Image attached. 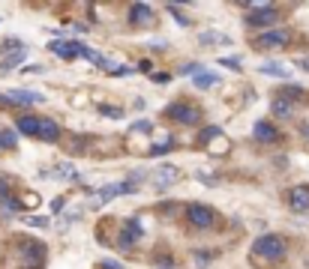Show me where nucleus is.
<instances>
[{"mask_svg": "<svg viewBox=\"0 0 309 269\" xmlns=\"http://www.w3.org/2000/svg\"><path fill=\"white\" fill-rule=\"evenodd\" d=\"M198 42L201 45H228L231 39H228V36H222V33H201Z\"/></svg>", "mask_w": 309, "mask_h": 269, "instance_id": "19", "label": "nucleus"}, {"mask_svg": "<svg viewBox=\"0 0 309 269\" xmlns=\"http://www.w3.org/2000/svg\"><path fill=\"white\" fill-rule=\"evenodd\" d=\"M261 72L264 75H273V78H291V69H285L282 63H264Z\"/></svg>", "mask_w": 309, "mask_h": 269, "instance_id": "18", "label": "nucleus"}, {"mask_svg": "<svg viewBox=\"0 0 309 269\" xmlns=\"http://www.w3.org/2000/svg\"><path fill=\"white\" fill-rule=\"evenodd\" d=\"M138 69H141V72H150L153 66H150V60H141V63H138Z\"/></svg>", "mask_w": 309, "mask_h": 269, "instance_id": "39", "label": "nucleus"}, {"mask_svg": "<svg viewBox=\"0 0 309 269\" xmlns=\"http://www.w3.org/2000/svg\"><path fill=\"white\" fill-rule=\"evenodd\" d=\"M21 206L36 209V206H39V194H36V191H24V194H21Z\"/></svg>", "mask_w": 309, "mask_h": 269, "instance_id": "25", "label": "nucleus"}, {"mask_svg": "<svg viewBox=\"0 0 309 269\" xmlns=\"http://www.w3.org/2000/svg\"><path fill=\"white\" fill-rule=\"evenodd\" d=\"M252 135H255V141H261V143H273V141H279V132L273 129L270 123H255V129H252Z\"/></svg>", "mask_w": 309, "mask_h": 269, "instance_id": "13", "label": "nucleus"}, {"mask_svg": "<svg viewBox=\"0 0 309 269\" xmlns=\"http://www.w3.org/2000/svg\"><path fill=\"white\" fill-rule=\"evenodd\" d=\"M6 197H12V194H9V179H6L3 174H0V204H3Z\"/></svg>", "mask_w": 309, "mask_h": 269, "instance_id": "31", "label": "nucleus"}, {"mask_svg": "<svg viewBox=\"0 0 309 269\" xmlns=\"http://www.w3.org/2000/svg\"><path fill=\"white\" fill-rule=\"evenodd\" d=\"M165 117L177 120L183 126H192V123H198V108H192L189 102H174V105L165 108Z\"/></svg>", "mask_w": 309, "mask_h": 269, "instance_id": "4", "label": "nucleus"}, {"mask_svg": "<svg viewBox=\"0 0 309 269\" xmlns=\"http://www.w3.org/2000/svg\"><path fill=\"white\" fill-rule=\"evenodd\" d=\"M48 48L54 51L57 57H63V60H75V57H81V48H84V45H81V42H60V39H54Z\"/></svg>", "mask_w": 309, "mask_h": 269, "instance_id": "11", "label": "nucleus"}, {"mask_svg": "<svg viewBox=\"0 0 309 269\" xmlns=\"http://www.w3.org/2000/svg\"><path fill=\"white\" fill-rule=\"evenodd\" d=\"M3 105H36V102H45L42 93H33V90H9V93L0 96Z\"/></svg>", "mask_w": 309, "mask_h": 269, "instance_id": "7", "label": "nucleus"}, {"mask_svg": "<svg viewBox=\"0 0 309 269\" xmlns=\"http://www.w3.org/2000/svg\"><path fill=\"white\" fill-rule=\"evenodd\" d=\"M219 63H222V66H228V69H234V72H240V60H237V57H222Z\"/></svg>", "mask_w": 309, "mask_h": 269, "instance_id": "35", "label": "nucleus"}, {"mask_svg": "<svg viewBox=\"0 0 309 269\" xmlns=\"http://www.w3.org/2000/svg\"><path fill=\"white\" fill-rule=\"evenodd\" d=\"M297 66H300L303 72H309V57H300V60H297Z\"/></svg>", "mask_w": 309, "mask_h": 269, "instance_id": "38", "label": "nucleus"}, {"mask_svg": "<svg viewBox=\"0 0 309 269\" xmlns=\"http://www.w3.org/2000/svg\"><path fill=\"white\" fill-rule=\"evenodd\" d=\"M18 206H21V201H15V197H6V201L0 204V209H3L6 215H12V212H18Z\"/></svg>", "mask_w": 309, "mask_h": 269, "instance_id": "28", "label": "nucleus"}, {"mask_svg": "<svg viewBox=\"0 0 309 269\" xmlns=\"http://www.w3.org/2000/svg\"><path fill=\"white\" fill-rule=\"evenodd\" d=\"M39 138L48 141V143L57 141V138H60V126L51 120V117H39Z\"/></svg>", "mask_w": 309, "mask_h": 269, "instance_id": "15", "label": "nucleus"}, {"mask_svg": "<svg viewBox=\"0 0 309 269\" xmlns=\"http://www.w3.org/2000/svg\"><path fill=\"white\" fill-rule=\"evenodd\" d=\"M102 269H123L117 260H102Z\"/></svg>", "mask_w": 309, "mask_h": 269, "instance_id": "37", "label": "nucleus"}, {"mask_svg": "<svg viewBox=\"0 0 309 269\" xmlns=\"http://www.w3.org/2000/svg\"><path fill=\"white\" fill-rule=\"evenodd\" d=\"M141 237H144L141 222H138V219H126V222H123V230H120V239H117V245L123 248V251H132V245L138 242Z\"/></svg>", "mask_w": 309, "mask_h": 269, "instance_id": "5", "label": "nucleus"}, {"mask_svg": "<svg viewBox=\"0 0 309 269\" xmlns=\"http://www.w3.org/2000/svg\"><path fill=\"white\" fill-rule=\"evenodd\" d=\"M195 266L198 269H204V266H210V260H213V254H210V251H195Z\"/></svg>", "mask_w": 309, "mask_h": 269, "instance_id": "27", "label": "nucleus"}, {"mask_svg": "<svg viewBox=\"0 0 309 269\" xmlns=\"http://www.w3.org/2000/svg\"><path fill=\"white\" fill-rule=\"evenodd\" d=\"M99 114H102V117H111V120H120V117H123V111L114 108V105H99Z\"/></svg>", "mask_w": 309, "mask_h": 269, "instance_id": "26", "label": "nucleus"}, {"mask_svg": "<svg viewBox=\"0 0 309 269\" xmlns=\"http://www.w3.org/2000/svg\"><path fill=\"white\" fill-rule=\"evenodd\" d=\"M303 93H306L303 87H297V84H288V87H282V90H279V99L294 102V99H303Z\"/></svg>", "mask_w": 309, "mask_h": 269, "instance_id": "20", "label": "nucleus"}, {"mask_svg": "<svg viewBox=\"0 0 309 269\" xmlns=\"http://www.w3.org/2000/svg\"><path fill=\"white\" fill-rule=\"evenodd\" d=\"M171 150V138H165L162 143H156V147H150V156H162V153H168Z\"/></svg>", "mask_w": 309, "mask_h": 269, "instance_id": "29", "label": "nucleus"}, {"mask_svg": "<svg viewBox=\"0 0 309 269\" xmlns=\"http://www.w3.org/2000/svg\"><path fill=\"white\" fill-rule=\"evenodd\" d=\"M213 84H219V75H213V72H201V75H195V87L198 90H207Z\"/></svg>", "mask_w": 309, "mask_h": 269, "instance_id": "21", "label": "nucleus"}, {"mask_svg": "<svg viewBox=\"0 0 309 269\" xmlns=\"http://www.w3.org/2000/svg\"><path fill=\"white\" fill-rule=\"evenodd\" d=\"M66 206V197H54V201H51V212H60Z\"/></svg>", "mask_w": 309, "mask_h": 269, "instance_id": "36", "label": "nucleus"}, {"mask_svg": "<svg viewBox=\"0 0 309 269\" xmlns=\"http://www.w3.org/2000/svg\"><path fill=\"white\" fill-rule=\"evenodd\" d=\"M21 257H24V263H27V266L42 269V263H45V245H42V242H36V239H27V242L21 245Z\"/></svg>", "mask_w": 309, "mask_h": 269, "instance_id": "6", "label": "nucleus"}, {"mask_svg": "<svg viewBox=\"0 0 309 269\" xmlns=\"http://www.w3.org/2000/svg\"><path fill=\"white\" fill-rule=\"evenodd\" d=\"M24 224H30V227H48V219H36V215H30V219H24Z\"/></svg>", "mask_w": 309, "mask_h": 269, "instance_id": "34", "label": "nucleus"}, {"mask_svg": "<svg viewBox=\"0 0 309 269\" xmlns=\"http://www.w3.org/2000/svg\"><path fill=\"white\" fill-rule=\"evenodd\" d=\"M213 138H222L219 126H207V129H201V135H198V141H201V143H207V141H213Z\"/></svg>", "mask_w": 309, "mask_h": 269, "instance_id": "24", "label": "nucleus"}, {"mask_svg": "<svg viewBox=\"0 0 309 269\" xmlns=\"http://www.w3.org/2000/svg\"><path fill=\"white\" fill-rule=\"evenodd\" d=\"M15 126H18V132L30 135V138H39V117H33V114H24L15 120Z\"/></svg>", "mask_w": 309, "mask_h": 269, "instance_id": "16", "label": "nucleus"}, {"mask_svg": "<svg viewBox=\"0 0 309 269\" xmlns=\"http://www.w3.org/2000/svg\"><path fill=\"white\" fill-rule=\"evenodd\" d=\"M132 132H147V135H150V132H153V126H150L147 120H138V123H132Z\"/></svg>", "mask_w": 309, "mask_h": 269, "instance_id": "33", "label": "nucleus"}, {"mask_svg": "<svg viewBox=\"0 0 309 269\" xmlns=\"http://www.w3.org/2000/svg\"><path fill=\"white\" fill-rule=\"evenodd\" d=\"M288 30H264L261 36H255V48H282V45H288Z\"/></svg>", "mask_w": 309, "mask_h": 269, "instance_id": "8", "label": "nucleus"}, {"mask_svg": "<svg viewBox=\"0 0 309 269\" xmlns=\"http://www.w3.org/2000/svg\"><path fill=\"white\" fill-rule=\"evenodd\" d=\"M201 69H204L201 63H186V66L180 69V75H201Z\"/></svg>", "mask_w": 309, "mask_h": 269, "instance_id": "30", "label": "nucleus"}, {"mask_svg": "<svg viewBox=\"0 0 309 269\" xmlns=\"http://www.w3.org/2000/svg\"><path fill=\"white\" fill-rule=\"evenodd\" d=\"M288 206L294 212H306L309 209V186H294L288 194Z\"/></svg>", "mask_w": 309, "mask_h": 269, "instance_id": "12", "label": "nucleus"}, {"mask_svg": "<svg viewBox=\"0 0 309 269\" xmlns=\"http://www.w3.org/2000/svg\"><path fill=\"white\" fill-rule=\"evenodd\" d=\"M270 111H273V117H282V120H285V117L294 114V105H291L288 99H279V96H276V99L270 102Z\"/></svg>", "mask_w": 309, "mask_h": 269, "instance_id": "17", "label": "nucleus"}, {"mask_svg": "<svg viewBox=\"0 0 309 269\" xmlns=\"http://www.w3.org/2000/svg\"><path fill=\"white\" fill-rule=\"evenodd\" d=\"M24 60V48L21 51H15V54H9V57L0 63V72H9V66H15V63H21Z\"/></svg>", "mask_w": 309, "mask_h": 269, "instance_id": "23", "label": "nucleus"}, {"mask_svg": "<svg viewBox=\"0 0 309 269\" xmlns=\"http://www.w3.org/2000/svg\"><path fill=\"white\" fill-rule=\"evenodd\" d=\"M276 21H279L276 6H267V9H258V12H246V24L249 27H273Z\"/></svg>", "mask_w": 309, "mask_h": 269, "instance_id": "9", "label": "nucleus"}, {"mask_svg": "<svg viewBox=\"0 0 309 269\" xmlns=\"http://www.w3.org/2000/svg\"><path fill=\"white\" fill-rule=\"evenodd\" d=\"M252 254L261 260H282L285 257V239L276 237V233H264L252 242Z\"/></svg>", "mask_w": 309, "mask_h": 269, "instance_id": "1", "label": "nucleus"}, {"mask_svg": "<svg viewBox=\"0 0 309 269\" xmlns=\"http://www.w3.org/2000/svg\"><path fill=\"white\" fill-rule=\"evenodd\" d=\"M108 75H114V78H126V75H132V69H129V66H120V63H117V66L108 72Z\"/></svg>", "mask_w": 309, "mask_h": 269, "instance_id": "32", "label": "nucleus"}, {"mask_svg": "<svg viewBox=\"0 0 309 269\" xmlns=\"http://www.w3.org/2000/svg\"><path fill=\"white\" fill-rule=\"evenodd\" d=\"M177 176H180V174H177V168H171V165H159L156 171L150 174V183L156 186V189H168Z\"/></svg>", "mask_w": 309, "mask_h": 269, "instance_id": "10", "label": "nucleus"}, {"mask_svg": "<svg viewBox=\"0 0 309 269\" xmlns=\"http://www.w3.org/2000/svg\"><path fill=\"white\" fill-rule=\"evenodd\" d=\"M12 147H15V132L0 129V150H12Z\"/></svg>", "mask_w": 309, "mask_h": 269, "instance_id": "22", "label": "nucleus"}, {"mask_svg": "<svg viewBox=\"0 0 309 269\" xmlns=\"http://www.w3.org/2000/svg\"><path fill=\"white\" fill-rule=\"evenodd\" d=\"M150 15H153V9H150L147 3H132V6H129V21H132L135 27L147 24V21H150Z\"/></svg>", "mask_w": 309, "mask_h": 269, "instance_id": "14", "label": "nucleus"}, {"mask_svg": "<svg viewBox=\"0 0 309 269\" xmlns=\"http://www.w3.org/2000/svg\"><path fill=\"white\" fill-rule=\"evenodd\" d=\"M135 191V186L132 183H111V186H105L102 191H96L93 197H90V206L96 209V206H105L108 201H114L117 194H132Z\"/></svg>", "mask_w": 309, "mask_h": 269, "instance_id": "2", "label": "nucleus"}, {"mask_svg": "<svg viewBox=\"0 0 309 269\" xmlns=\"http://www.w3.org/2000/svg\"><path fill=\"white\" fill-rule=\"evenodd\" d=\"M186 219H189L195 227H213L216 209L207 206V204H189V206H186Z\"/></svg>", "mask_w": 309, "mask_h": 269, "instance_id": "3", "label": "nucleus"}]
</instances>
